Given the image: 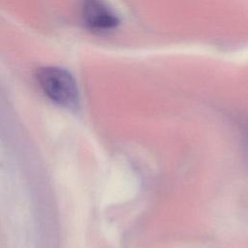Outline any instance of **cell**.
I'll return each mask as SVG.
<instances>
[{
    "mask_svg": "<svg viewBox=\"0 0 248 248\" xmlns=\"http://www.w3.org/2000/svg\"><path fill=\"white\" fill-rule=\"evenodd\" d=\"M36 79L42 91L53 103L68 108L78 106V85L67 70L53 66L42 67L37 70Z\"/></svg>",
    "mask_w": 248,
    "mask_h": 248,
    "instance_id": "obj_1",
    "label": "cell"
},
{
    "mask_svg": "<svg viewBox=\"0 0 248 248\" xmlns=\"http://www.w3.org/2000/svg\"><path fill=\"white\" fill-rule=\"evenodd\" d=\"M80 15L85 26L96 32L112 30L120 22L118 16L103 0H81Z\"/></svg>",
    "mask_w": 248,
    "mask_h": 248,
    "instance_id": "obj_2",
    "label": "cell"
}]
</instances>
